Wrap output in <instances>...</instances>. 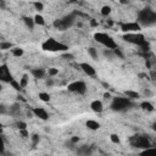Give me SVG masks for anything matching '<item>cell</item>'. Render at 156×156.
<instances>
[{
	"label": "cell",
	"instance_id": "28",
	"mask_svg": "<svg viewBox=\"0 0 156 156\" xmlns=\"http://www.w3.org/2000/svg\"><path fill=\"white\" fill-rule=\"evenodd\" d=\"M31 139H32V146H33V148L37 146V145H38V143H39V135L33 134L32 137H31Z\"/></svg>",
	"mask_w": 156,
	"mask_h": 156
},
{
	"label": "cell",
	"instance_id": "43",
	"mask_svg": "<svg viewBox=\"0 0 156 156\" xmlns=\"http://www.w3.org/2000/svg\"><path fill=\"white\" fill-rule=\"evenodd\" d=\"M145 95H151V92H149V90H146V92H145Z\"/></svg>",
	"mask_w": 156,
	"mask_h": 156
},
{
	"label": "cell",
	"instance_id": "2",
	"mask_svg": "<svg viewBox=\"0 0 156 156\" xmlns=\"http://www.w3.org/2000/svg\"><path fill=\"white\" fill-rule=\"evenodd\" d=\"M42 49L44 51H50V52H57V51L65 52L69 50V46L61 42H57V40L54 38H49V39H46L45 42H43Z\"/></svg>",
	"mask_w": 156,
	"mask_h": 156
},
{
	"label": "cell",
	"instance_id": "45",
	"mask_svg": "<svg viewBox=\"0 0 156 156\" xmlns=\"http://www.w3.org/2000/svg\"><path fill=\"white\" fill-rule=\"evenodd\" d=\"M3 90V85H1V83H0V92Z\"/></svg>",
	"mask_w": 156,
	"mask_h": 156
},
{
	"label": "cell",
	"instance_id": "17",
	"mask_svg": "<svg viewBox=\"0 0 156 156\" xmlns=\"http://www.w3.org/2000/svg\"><path fill=\"white\" fill-rule=\"evenodd\" d=\"M139 156H156V148L144 149V150L139 154Z\"/></svg>",
	"mask_w": 156,
	"mask_h": 156
},
{
	"label": "cell",
	"instance_id": "47",
	"mask_svg": "<svg viewBox=\"0 0 156 156\" xmlns=\"http://www.w3.org/2000/svg\"><path fill=\"white\" fill-rule=\"evenodd\" d=\"M0 156H3V155H0Z\"/></svg>",
	"mask_w": 156,
	"mask_h": 156
},
{
	"label": "cell",
	"instance_id": "16",
	"mask_svg": "<svg viewBox=\"0 0 156 156\" xmlns=\"http://www.w3.org/2000/svg\"><path fill=\"white\" fill-rule=\"evenodd\" d=\"M77 153L79 156H88V155H90V149L88 145H83V146H80L79 149H77Z\"/></svg>",
	"mask_w": 156,
	"mask_h": 156
},
{
	"label": "cell",
	"instance_id": "19",
	"mask_svg": "<svg viewBox=\"0 0 156 156\" xmlns=\"http://www.w3.org/2000/svg\"><path fill=\"white\" fill-rule=\"evenodd\" d=\"M126 97L128 100H135V99H139V93L137 92H133V90H126L125 92Z\"/></svg>",
	"mask_w": 156,
	"mask_h": 156
},
{
	"label": "cell",
	"instance_id": "31",
	"mask_svg": "<svg viewBox=\"0 0 156 156\" xmlns=\"http://www.w3.org/2000/svg\"><path fill=\"white\" fill-rule=\"evenodd\" d=\"M48 74H49V77H54V76H56V74H59V70L57 69H54V67H51V69L48 70Z\"/></svg>",
	"mask_w": 156,
	"mask_h": 156
},
{
	"label": "cell",
	"instance_id": "11",
	"mask_svg": "<svg viewBox=\"0 0 156 156\" xmlns=\"http://www.w3.org/2000/svg\"><path fill=\"white\" fill-rule=\"evenodd\" d=\"M32 113L36 117L43 120V121L49 120V113L46 112V110H45V108H43V107H33Z\"/></svg>",
	"mask_w": 156,
	"mask_h": 156
},
{
	"label": "cell",
	"instance_id": "40",
	"mask_svg": "<svg viewBox=\"0 0 156 156\" xmlns=\"http://www.w3.org/2000/svg\"><path fill=\"white\" fill-rule=\"evenodd\" d=\"M52 84H54V80H52V78L46 79V85H48V87H51Z\"/></svg>",
	"mask_w": 156,
	"mask_h": 156
},
{
	"label": "cell",
	"instance_id": "38",
	"mask_svg": "<svg viewBox=\"0 0 156 156\" xmlns=\"http://www.w3.org/2000/svg\"><path fill=\"white\" fill-rule=\"evenodd\" d=\"M104 55L107 56V57H112V56H115V55H113V51H112V50H108V49L104 51Z\"/></svg>",
	"mask_w": 156,
	"mask_h": 156
},
{
	"label": "cell",
	"instance_id": "26",
	"mask_svg": "<svg viewBox=\"0 0 156 156\" xmlns=\"http://www.w3.org/2000/svg\"><path fill=\"white\" fill-rule=\"evenodd\" d=\"M20 85H21V88H26L27 84H28V76L27 74H24V76L21 78V80H20Z\"/></svg>",
	"mask_w": 156,
	"mask_h": 156
},
{
	"label": "cell",
	"instance_id": "39",
	"mask_svg": "<svg viewBox=\"0 0 156 156\" xmlns=\"http://www.w3.org/2000/svg\"><path fill=\"white\" fill-rule=\"evenodd\" d=\"M78 141H79V137H72V138H71V140H70V143L74 145V144H77Z\"/></svg>",
	"mask_w": 156,
	"mask_h": 156
},
{
	"label": "cell",
	"instance_id": "35",
	"mask_svg": "<svg viewBox=\"0 0 156 156\" xmlns=\"http://www.w3.org/2000/svg\"><path fill=\"white\" fill-rule=\"evenodd\" d=\"M4 151H5V143H4L3 137H0V155H3Z\"/></svg>",
	"mask_w": 156,
	"mask_h": 156
},
{
	"label": "cell",
	"instance_id": "10",
	"mask_svg": "<svg viewBox=\"0 0 156 156\" xmlns=\"http://www.w3.org/2000/svg\"><path fill=\"white\" fill-rule=\"evenodd\" d=\"M121 29L127 34V33H137V32H139L141 29V27L137 22H126V23H121Z\"/></svg>",
	"mask_w": 156,
	"mask_h": 156
},
{
	"label": "cell",
	"instance_id": "7",
	"mask_svg": "<svg viewBox=\"0 0 156 156\" xmlns=\"http://www.w3.org/2000/svg\"><path fill=\"white\" fill-rule=\"evenodd\" d=\"M123 38L126 42L128 43H131V44H134V45H143L145 42H146V39L143 34H140V33H127V34H125Z\"/></svg>",
	"mask_w": 156,
	"mask_h": 156
},
{
	"label": "cell",
	"instance_id": "44",
	"mask_svg": "<svg viewBox=\"0 0 156 156\" xmlns=\"http://www.w3.org/2000/svg\"><path fill=\"white\" fill-rule=\"evenodd\" d=\"M1 131H3V125L0 123V133H1Z\"/></svg>",
	"mask_w": 156,
	"mask_h": 156
},
{
	"label": "cell",
	"instance_id": "20",
	"mask_svg": "<svg viewBox=\"0 0 156 156\" xmlns=\"http://www.w3.org/2000/svg\"><path fill=\"white\" fill-rule=\"evenodd\" d=\"M33 20H34V24H38V26H44L45 24V20L42 15H39V13H37V15L33 17Z\"/></svg>",
	"mask_w": 156,
	"mask_h": 156
},
{
	"label": "cell",
	"instance_id": "37",
	"mask_svg": "<svg viewBox=\"0 0 156 156\" xmlns=\"http://www.w3.org/2000/svg\"><path fill=\"white\" fill-rule=\"evenodd\" d=\"M20 135H21L22 138H28L29 137V134H28V132H27V129H23V131H20Z\"/></svg>",
	"mask_w": 156,
	"mask_h": 156
},
{
	"label": "cell",
	"instance_id": "14",
	"mask_svg": "<svg viewBox=\"0 0 156 156\" xmlns=\"http://www.w3.org/2000/svg\"><path fill=\"white\" fill-rule=\"evenodd\" d=\"M85 126L88 127V129H92V131H98L100 128V123L98 121H94V120H88L85 122Z\"/></svg>",
	"mask_w": 156,
	"mask_h": 156
},
{
	"label": "cell",
	"instance_id": "5",
	"mask_svg": "<svg viewBox=\"0 0 156 156\" xmlns=\"http://www.w3.org/2000/svg\"><path fill=\"white\" fill-rule=\"evenodd\" d=\"M131 106H133V103H132L131 100H128L127 98H121V97L113 98L112 99V103L110 105L111 110L117 111V112L125 111V110H127V108H129Z\"/></svg>",
	"mask_w": 156,
	"mask_h": 156
},
{
	"label": "cell",
	"instance_id": "18",
	"mask_svg": "<svg viewBox=\"0 0 156 156\" xmlns=\"http://www.w3.org/2000/svg\"><path fill=\"white\" fill-rule=\"evenodd\" d=\"M140 107L143 108L144 111H149V112H153L155 108H154V105L151 103H149V101H143V103L140 104Z\"/></svg>",
	"mask_w": 156,
	"mask_h": 156
},
{
	"label": "cell",
	"instance_id": "42",
	"mask_svg": "<svg viewBox=\"0 0 156 156\" xmlns=\"http://www.w3.org/2000/svg\"><path fill=\"white\" fill-rule=\"evenodd\" d=\"M90 24H92L93 27H95V26H98V22L94 21V20H90Z\"/></svg>",
	"mask_w": 156,
	"mask_h": 156
},
{
	"label": "cell",
	"instance_id": "36",
	"mask_svg": "<svg viewBox=\"0 0 156 156\" xmlns=\"http://www.w3.org/2000/svg\"><path fill=\"white\" fill-rule=\"evenodd\" d=\"M6 113H9V108L1 104L0 105V115H6Z\"/></svg>",
	"mask_w": 156,
	"mask_h": 156
},
{
	"label": "cell",
	"instance_id": "33",
	"mask_svg": "<svg viewBox=\"0 0 156 156\" xmlns=\"http://www.w3.org/2000/svg\"><path fill=\"white\" fill-rule=\"evenodd\" d=\"M17 128H18V131H23V129H27V125L24 123V122L20 121V122H17Z\"/></svg>",
	"mask_w": 156,
	"mask_h": 156
},
{
	"label": "cell",
	"instance_id": "41",
	"mask_svg": "<svg viewBox=\"0 0 156 156\" xmlns=\"http://www.w3.org/2000/svg\"><path fill=\"white\" fill-rule=\"evenodd\" d=\"M104 98H105V99H111V94H110V93H105V94H104Z\"/></svg>",
	"mask_w": 156,
	"mask_h": 156
},
{
	"label": "cell",
	"instance_id": "30",
	"mask_svg": "<svg viewBox=\"0 0 156 156\" xmlns=\"http://www.w3.org/2000/svg\"><path fill=\"white\" fill-rule=\"evenodd\" d=\"M112 51H113V55H115V56H117V57H120V59H125V55H123V52L121 51V49L116 48V49H113Z\"/></svg>",
	"mask_w": 156,
	"mask_h": 156
},
{
	"label": "cell",
	"instance_id": "15",
	"mask_svg": "<svg viewBox=\"0 0 156 156\" xmlns=\"http://www.w3.org/2000/svg\"><path fill=\"white\" fill-rule=\"evenodd\" d=\"M45 73H46V71L44 69H33L32 70V76L37 79H42L45 76Z\"/></svg>",
	"mask_w": 156,
	"mask_h": 156
},
{
	"label": "cell",
	"instance_id": "24",
	"mask_svg": "<svg viewBox=\"0 0 156 156\" xmlns=\"http://www.w3.org/2000/svg\"><path fill=\"white\" fill-rule=\"evenodd\" d=\"M39 99L42 101H44V103H49V101H50V94L45 93V92L39 93Z\"/></svg>",
	"mask_w": 156,
	"mask_h": 156
},
{
	"label": "cell",
	"instance_id": "46",
	"mask_svg": "<svg viewBox=\"0 0 156 156\" xmlns=\"http://www.w3.org/2000/svg\"><path fill=\"white\" fill-rule=\"evenodd\" d=\"M0 57H1V54H0Z\"/></svg>",
	"mask_w": 156,
	"mask_h": 156
},
{
	"label": "cell",
	"instance_id": "23",
	"mask_svg": "<svg viewBox=\"0 0 156 156\" xmlns=\"http://www.w3.org/2000/svg\"><path fill=\"white\" fill-rule=\"evenodd\" d=\"M13 48V44L10 42H0V50H9Z\"/></svg>",
	"mask_w": 156,
	"mask_h": 156
},
{
	"label": "cell",
	"instance_id": "1",
	"mask_svg": "<svg viewBox=\"0 0 156 156\" xmlns=\"http://www.w3.org/2000/svg\"><path fill=\"white\" fill-rule=\"evenodd\" d=\"M137 23L141 27H150L156 23V12L150 9H144L138 12V18Z\"/></svg>",
	"mask_w": 156,
	"mask_h": 156
},
{
	"label": "cell",
	"instance_id": "27",
	"mask_svg": "<svg viewBox=\"0 0 156 156\" xmlns=\"http://www.w3.org/2000/svg\"><path fill=\"white\" fill-rule=\"evenodd\" d=\"M101 15L103 16H107V15H110L111 13V8L110 6H103V9H101Z\"/></svg>",
	"mask_w": 156,
	"mask_h": 156
},
{
	"label": "cell",
	"instance_id": "13",
	"mask_svg": "<svg viewBox=\"0 0 156 156\" xmlns=\"http://www.w3.org/2000/svg\"><path fill=\"white\" fill-rule=\"evenodd\" d=\"M90 108L94 112L100 113V112H103V110H104V105H103V103H101L100 100H94V101H92V104H90Z\"/></svg>",
	"mask_w": 156,
	"mask_h": 156
},
{
	"label": "cell",
	"instance_id": "9",
	"mask_svg": "<svg viewBox=\"0 0 156 156\" xmlns=\"http://www.w3.org/2000/svg\"><path fill=\"white\" fill-rule=\"evenodd\" d=\"M13 80L12 74L10 73V70L6 64L0 66V82H5V83H11Z\"/></svg>",
	"mask_w": 156,
	"mask_h": 156
},
{
	"label": "cell",
	"instance_id": "12",
	"mask_svg": "<svg viewBox=\"0 0 156 156\" xmlns=\"http://www.w3.org/2000/svg\"><path fill=\"white\" fill-rule=\"evenodd\" d=\"M79 67L82 69V71L88 74V76H90V77H94L97 74V70L94 69V67L90 65V64H88V62H82V64H79Z\"/></svg>",
	"mask_w": 156,
	"mask_h": 156
},
{
	"label": "cell",
	"instance_id": "8",
	"mask_svg": "<svg viewBox=\"0 0 156 156\" xmlns=\"http://www.w3.org/2000/svg\"><path fill=\"white\" fill-rule=\"evenodd\" d=\"M67 89H69V92L77 93V94L82 95V94L87 93V84L83 80H74V82H72L67 85Z\"/></svg>",
	"mask_w": 156,
	"mask_h": 156
},
{
	"label": "cell",
	"instance_id": "4",
	"mask_svg": "<svg viewBox=\"0 0 156 156\" xmlns=\"http://www.w3.org/2000/svg\"><path fill=\"white\" fill-rule=\"evenodd\" d=\"M74 20H76L74 13H70V15H67V16H64L62 18L55 20L52 26L59 31H66V29H69L70 27H72V24L74 23Z\"/></svg>",
	"mask_w": 156,
	"mask_h": 156
},
{
	"label": "cell",
	"instance_id": "6",
	"mask_svg": "<svg viewBox=\"0 0 156 156\" xmlns=\"http://www.w3.org/2000/svg\"><path fill=\"white\" fill-rule=\"evenodd\" d=\"M129 143L132 146L137 148V149H148L150 148V141L146 138V135H143V134H135L129 139Z\"/></svg>",
	"mask_w": 156,
	"mask_h": 156
},
{
	"label": "cell",
	"instance_id": "3",
	"mask_svg": "<svg viewBox=\"0 0 156 156\" xmlns=\"http://www.w3.org/2000/svg\"><path fill=\"white\" fill-rule=\"evenodd\" d=\"M94 39H95V42L100 43L101 45H104L106 49L108 50H113L118 48L117 46V43L113 40L112 37H110L108 34H106V33H101V32H98L94 34Z\"/></svg>",
	"mask_w": 156,
	"mask_h": 156
},
{
	"label": "cell",
	"instance_id": "21",
	"mask_svg": "<svg viewBox=\"0 0 156 156\" xmlns=\"http://www.w3.org/2000/svg\"><path fill=\"white\" fill-rule=\"evenodd\" d=\"M23 21H24L26 26L28 27L29 29H33V28H34V20H33L32 17H28V16H26V17H23Z\"/></svg>",
	"mask_w": 156,
	"mask_h": 156
},
{
	"label": "cell",
	"instance_id": "22",
	"mask_svg": "<svg viewBox=\"0 0 156 156\" xmlns=\"http://www.w3.org/2000/svg\"><path fill=\"white\" fill-rule=\"evenodd\" d=\"M87 51H88V54H89V56L92 57V59H94V60H98V50L95 49V48H93V46H90V48H88L87 49Z\"/></svg>",
	"mask_w": 156,
	"mask_h": 156
},
{
	"label": "cell",
	"instance_id": "25",
	"mask_svg": "<svg viewBox=\"0 0 156 156\" xmlns=\"http://www.w3.org/2000/svg\"><path fill=\"white\" fill-rule=\"evenodd\" d=\"M11 51H12V55L16 57H20L23 55V49H21V48H13V49H11Z\"/></svg>",
	"mask_w": 156,
	"mask_h": 156
},
{
	"label": "cell",
	"instance_id": "32",
	"mask_svg": "<svg viewBox=\"0 0 156 156\" xmlns=\"http://www.w3.org/2000/svg\"><path fill=\"white\" fill-rule=\"evenodd\" d=\"M110 140L112 141L113 144H120V137L117 134H111L110 135Z\"/></svg>",
	"mask_w": 156,
	"mask_h": 156
},
{
	"label": "cell",
	"instance_id": "34",
	"mask_svg": "<svg viewBox=\"0 0 156 156\" xmlns=\"http://www.w3.org/2000/svg\"><path fill=\"white\" fill-rule=\"evenodd\" d=\"M33 5H34V8H36V10H38V11H42V10L44 9V5H43V3H39V1H36V3H33Z\"/></svg>",
	"mask_w": 156,
	"mask_h": 156
},
{
	"label": "cell",
	"instance_id": "29",
	"mask_svg": "<svg viewBox=\"0 0 156 156\" xmlns=\"http://www.w3.org/2000/svg\"><path fill=\"white\" fill-rule=\"evenodd\" d=\"M10 84H11V87L13 88V89H15V90H17V92H20V90L22 89V88H21V85H20V83L17 82V80H15V79H13Z\"/></svg>",
	"mask_w": 156,
	"mask_h": 156
}]
</instances>
